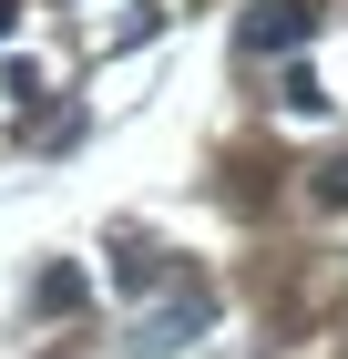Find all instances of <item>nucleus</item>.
<instances>
[{
    "instance_id": "obj_1",
    "label": "nucleus",
    "mask_w": 348,
    "mask_h": 359,
    "mask_svg": "<svg viewBox=\"0 0 348 359\" xmlns=\"http://www.w3.org/2000/svg\"><path fill=\"white\" fill-rule=\"evenodd\" d=\"M205 318H215V287H205V277H185V287L134 329V359H185L195 339H205Z\"/></svg>"
},
{
    "instance_id": "obj_5",
    "label": "nucleus",
    "mask_w": 348,
    "mask_h": 359,
    "mask_svg": "<svg viewBox=\"0 0 348 359\" xmlns=\"http://www.w3.org/2000/svg\"><path fill=\"white\" fill-rule=\"evenodd\" d=\"M307 195H318V205H348V154H328V165L307 175Z\"/></svg>"
},
{
    "instance_id": "obj_3",
    "label": "nucleus",
    "mask_w": 348,
    "mask_h": 359,
    "mask_svg": "<svg viewBox=\"0 0 348 359\" xmlns=\"http://www.w3.org/2000/svg\"><path fill=\"white\" fill-rule=\"evenodd\" d=\"M154 277H164V257H154V247H113V287H123V298H144Z\"/></svg>"
},
{
    "instance_id": "obj_4",
    "label": "nucleus",
    "mask_w": 348,
    "mask_h": 359,
    "mask_svg": "<svg viewBox=\"0 0 348 359\" xmlns=\"http://www.w3.org/2000/svg\"><path fill=\"white\" fill-rule=\"evenodd\" d=\"M31 298L52 308V318H72V308L92 298V287H82V267H41V287H31Z\"/></svg>"
},
{
    "instance_id": "obj_2",
    "label": "nucleus",
    "mask_w": 348,
    "mask_h": 359,
    "mask_svg": "<svg viewBox=\"0 0 348 359\" xmlns=\"http://www.w3.org/2000/svg\"><path fill=\"white\" fill-rule=\"evenodd\" d=\"M318 21H328V0H256L236 21V52H297Z\"/></svg>"
}]
</instances>
